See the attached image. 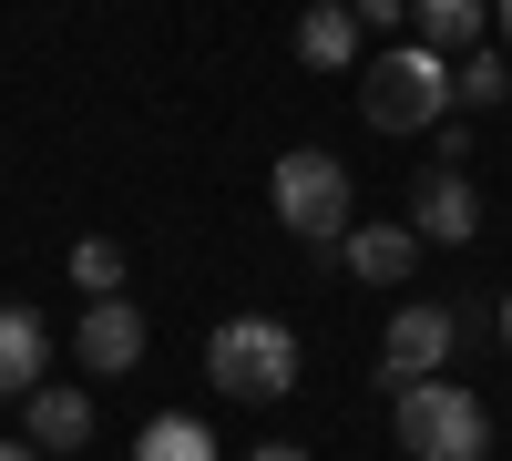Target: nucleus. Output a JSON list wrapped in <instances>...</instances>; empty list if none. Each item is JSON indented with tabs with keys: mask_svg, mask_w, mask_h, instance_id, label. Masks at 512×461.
<instances>
[{
	"mask_svg": "<svg viewBox=\"0 0 512 461\" xmlns=\"http://www.w3.org/2000/svg\"><path fill=\"white\" fill-rule=\"evenodd\" d=\"M451 93L472 103V113H492V103L512 93V52H472V62H451Z\"/></svg>",
	"mask_w": 512,
	"mask_h": 461,
	"instance_id": "4468645a",
	"label": "nucleus"
},
{
	"mask_svg": "<svg viewBox=\"0 0 512 461\" xmlns=\"http://www.w3.org/2000/svg\"><path fill=\"white\" fill-rule=\"evenodd\" d=\"M267 195H277L287 236L318 246V267H349V164H338V154H318V144L277 154V185Z\"/></svg>",
	"mask_w": 512,
	"mask_h": 461,
	"instance_id": "f03ea898",
	"label": "nucleus"
},
{
	"mask_svg": "<svg viewBox=\"0 0 512 461\" xmlns=\"http://www.w3.org/2000/svg\"><path fill=\"white\" fill-rule=\"evenodd\" d=\"M0 461H52V451H41V441H0Z\"/></svg>",
	"mask_w": 512,
	"mask_h": 461,
	"instance_id": "f3484780",
	"label": "nucleus"
},
{
	"mask_svg": "<svg viewBox=\"0 0 512 461\" xmlns=\"http://www.w3.org/2000/svg\"><path fill=\"white\" fill-rule=\"evenodd\" d=\"M21 431H31L41 451H82V441H93V400L62 390V380H41V390L21 400Z\"/></svg>",
	"mask_w": 512,
	"mask_h": 461,
	"instance_id": "1a4fd4ad",
	"label": "nucleus"
},
{
	"mask_svg": "<svg viewBox=\"0 0 512 461\" xmlns=\"http://www.w3.org/2000/svg\"><path fill=\"white\" fill-rule=\"evenodd\" d=\"M451 62L431 52V41H400V52H379L359 72V113L379 123V134H441V113H451Z\"/></svg>",
	"mask_w": 512,
	"mask_h": 461,
	"instance_id": "f257e3e1",
	"label": "nucleus"
},
{
	"mask_svg": "<svg viewBox=\"0 0 512 461\" xmlns=\"http://www.w3.org/2000/svg\"><path fill=\"white\" fill-rule=\"evenodd\" d=\"M72 287H82V298H123V246L113 236H82L72 246Z\"/></svg>",
	"mask_w": 512,
	"mask_h": 461,
	"instance_id": "2eb2a0df",
	"label": "nucleus"
},
{
	"mask_svg": "<svg viewBox=\"0 0 512 461\" xmlns=\"http://www.w3.org/2000/svg\"><path fill=\"white\" fill-rule=\"evenodd\" d=\"M72 349H82V369H103V380H123V369L144 359V318L123 308V298H93V308H82V328H72Z\"/></svg>",
	"mask_w": 512,
	"mask_h": 461,
	"instance_id": "0eeeda50",
	"label": "nucleus"
},
{
	"mask_svg": "<svg viewBox=\"0 0 512 461\" xmlns=\"http://www.w3.org/2000/svg\"><path fill=\"white\" fill-rule=\"evenodd\" d=\"M410 236H431V246H472V236H482V195H472V175H461V164H431V175H420V195H410Z\"/></svg>",
	"mask_w": 512,
	"mask_h": 461,
	"instance_id": "423d86ee",
	"label": "nucleus"
},
{
	"mask_svg": "<svg viewBox=\"0 0 512 461\" xmlns=\"http://www.w3.org/2000/svg\"><path fill=\"white\" fill-rule=\"evenodd\" d=\"M502 349H512V308H502Z\"/></svg>",
	"mask_w": 512,
	"mask_h": 461,
	"instance_id": "aec40b11",
	"label": "nucleus"
},
{
	"mask_svg": "<svg viewBox=\"0 0 512 461\" xmlns=\"http://www.w3.org/2000/svg\"><path fill=\"white\" fill-rule=\"evenodd\" d=\"M451 349H461V318L451 308H400L390 339H379V369H390V390H410V380H441Z\"/></svg>",
	"mask_w": 512,
	"mask_h": 461,
	"instance_id": "39448f33",
	"label": "nucleus"
},
{
	"mask_svg": "<svg viewBox=\"0 0 512 461\" xmlns=\"http://www.w3.org/2000/svg\"><path fill=\"white\" fill-rule=\"evenodd\" d=\"M41 380H52V328L31 308H0V400H31Z\"/></svg>",
	"mask_w": 512,
	"mask_h": 461,
	"instance_id": "6e6552de",
	"label": "nucleus"
},
{
	"mask_svg": "<svg viewBox=\"0 0 512 461\" xmlns=\"http://www.w3.org/2000/svg\"><path fill=\"white\" fill-rule=\"evenodd\" d=\"M492 31H502V52H512V0H492Z\"/></svg>",
	"mask_w": 512,
	"mask_h": 461,
	"instance_id": "a211bd4d",
	"label": "nucleus"
},
{
	"mask_svg": "<svg viewBox=\"0 0 512 461\" xmlns=\"http://www.w3.org/2000/svg\"><path fill=\"white\" fill-rule=\"evenodd\" d=\"M410 267H420V236H410V226H349V277L400 287Z\"/></svg>",
	"mask_w": 512,
	"mask_h": 461,
	"instance_id": "9b49d317",
	"label": "nucleus"
},
{
	"mask_svg": "<svg viewBox=\"0 0 512 461\" xmlns=\"http://www.w3.org/2000/svg\"><path fill=\"white\" fill-rule=\"evenodd\" d=\"M359 11H349V0H308V21H297V52H308L318 72H359Z\"/></svg>",
	"mask_w": 512,
	"mask_h": 461,
	"instance_id": "9d476101",
	"label": "nucleus"
},
{
	"mask_svg": "<svg viewBox=\"0 0 512 461\" xmlns=\"http://www.w3.org/2000/svg\"><path fill=\"white\" fill-rule=\"evenodd\" d=\"M410 21L431 52H461V41H482L492 31V0H410Z\"/></svg>",
	"mask_w": 512,
	"mask_h": 461,
	"instance_id": "f8f14e48",
	"label": "nucleus"
},
{
	"mask_svg": "<svg viewBox=\"0 0 512 461\" xmlns=\"http://www.w3.org/2000/svg\"><path fill=\"white\" fill-rule=\"evenodd\" d=\"M256 461H308V451H297V441H267V451H256Z\"/></svg>",
	"mask_w": 512,
	"mask_h": 461,
	"instance_id": "6ab92c4d",
	"label": "nucleus"
},
{
	"mask_svg": "<svg viewBox=\"0 0 512 461\" xmlns=\"http://www.w3.org/2000/svg\"><path fill=\"white\" fill-rule=\"evenodd\" d=\"M205 380L226 400H287L297 390V328L287 318H226L205 339Z\"/></svg>",
	"mask_w": 512,
	"mask_h": 461,
	"instance_id": "20e7f679",
	"label": "nucleus"
},
{
	"mask_svg": "<svg viewBox=\"0 0 512 461\" xmlns=\"http://www.w3.org/2000/svg\"><path fill=\"white\" fill-rule=\"evenodd\" d=\"M390 431H400L410 461H482L492 410L472 390H451V380H410V390H390Z\"/></svg>",
	"mask_w": 512,
	"mask_h": 461,
	"instance_id": "7ed1b4c3",
	"label": "nucleus"
},
{
	"mask_svg": "<svg viewBox=\"0 0 512 461\" xmlns=\"http://www.w3.org/2000/svg\"><path fill=\"white\" fill-rule=\"evenodd\" d=\"M349 11H359V31H400V21H410V0H349Z\"/></svg>",
	"mask_w": 512,
	"mask_h": 461,
	"instance_id": "dca6fc26",
	"label": "nucleus"
},
{
	"mask_svg": "<svg viewBox=\"0 0 512 461\" xmlns=\"http://www.w3.org/2000/svg\"><path fill=\"white\" fill-rule=\"evenodd\" d=\"M134 461H216V431H205V421H185V410H164V421H144Z\"/></svg>",
	"mask_w": 512,
	"mask_h": 461,
	"instance_id": "ddd939ff",
	"label": "nucleus"
}]
</instances>
